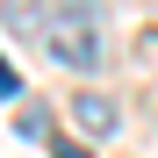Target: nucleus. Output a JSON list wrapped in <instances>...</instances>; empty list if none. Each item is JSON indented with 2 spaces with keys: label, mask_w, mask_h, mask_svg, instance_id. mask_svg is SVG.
<instances>
[{
  "label": "nucleus",
  "mask_w": 158,
  "mask_h": 158,
  "mask_svg": "<svg viewBox=\"0 0 158 158\" xmlns=\"http://www.w3.org/2000/svg\"><path fill=\"white\" fill-rule=\"evenodd\" d=\"M43 43H50V58H58V65L94 72L101 58H108V43H101V0H50Z\"/></svg>",
  "instance_id": "nucleus-1"
},
{
  "label": "nucleus",
  "mask_w": 158,
  "mask_h": 158,
  "mask_svg": "<svg viewBox=\"0 0 158 158\" xmlns=\"http://www.w3.org/2000/svg\"><path fill=\"white\" fill-rule=\"evenodd\" d=\"M72 115H79V129H94V137H108V129L122 122V108H115L108 94H79V101H72Z\"/></svg>",
  "instance_id": "nucleus-2"
},
{
  "label": "nucleus",
  "mask_w": 158,
  "mask_h": 158,
  "mask_svg": "<svg viewBox=\"0 0 158 158\" xmlns=\"http://www.w3.org/2000/svg\"><path fill=\"white\" fill-rule=\"evenodd\" d=\"M0 22H7V29H22V36H43V0H0Z\"/></svg>",
  "instance_id": "nucleus-3"
},
{
  "label": "nucleus",
  "mask_w": 158,
  "mask_h": 158,
  "mask_svg": "<svg viewBox=\"0 0 158 158\" xmlns=\"http://www.w3.org/2000/svg\"><path fill=\"white\" fill-rule=\"evenodd\" d=\"M15 129H22V137H50V115H43V108H22Z\"/></svg>",
  "instance_id": "nucleus-4"
},
{
  "label": "nucleus",
  "mask_w": 158,
  "mask_h": 158,
  "mask_svg": "<svg viewBox=\"0 0 158 158\" xmlns=\"http://www.w3.org/2000/svg\"><path fill=\"white\" fill-rule=\"evenodd\" d=\"M15 94H22V79H15V65H7V58H0V101H15Z\"/></svg>",
  "instance_id": "nucleus-5"
},
{
  "label": "nucleus",
  "mask_w": 158,
  "mask_h": 158,
  "mask_svg": "<svg viewBox=\"0 0 158 158\" xmlns=\"http://www.w3.org/2000/svg\"><path fill=\"white\" fill-rule=\"evenodd\" d=\"M50 158H94L86 144H72V137H58V144H50Z\"/></svg>",
  "instance_id": "nucleus-6"
}]
</instances>
